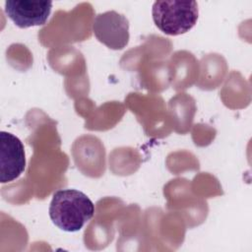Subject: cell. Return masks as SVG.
<instances>
[{"mask_svg": "<svg viewBox=\"0 0 252 252\" xmlns=\"http://www.w3.org/2000/svg\"><path fill=\"white\" fill-rule=\"evenodd\" d=\"M0 181L7 183L24 172L26 154L21 140L9 132H0Z\"/></svg>", "mask_w": 252, "mask_h": 252, "instance_id": "cell-4", "label": "cell"}, {"mask_svg": "<svg viewBox=\"0 0 252 252\" xmlns=\"http://www.w3.org/2000/svg\"><path fill=\"white\" fill-rule=\"evenodd\" d=\"M152 15L163 33L179 35L189 32L197 23L198 4L196 1H156Z\"/></svg>", "mask_w": 252, "mask_h": 252, "instance_id": "cell-2", "label": "cell"}, {"mask_svg": "<svg viewBox=\"0 0 252 252\" xmlns=\"http://www.w3.org/2000/svg\"><path fill=\"white\" fill-rule=\"evenodd\" d=\"M94 215V205L83 192L76 189L56 191L50 202L49 217L61 230H80Z\"/></svg>", "mask_w": 252, "mask_h": 252, "instance_id": "cell-1", "label": "cell"}, {"mask_svg": "<svg viewBox=\"0 0 252 252\" xmlns=\"http://www.w3.org/2000/svg\"><path fill=\"white\" fill-rule=\"evenodd\" d=\"M93 31L97 40L110 49H122L129 42V22L125 16L116 11L96 15Z\"/></svg>", "mask_w": 252, "mask_h": 252, "instance_id": "cell-3", "label": "cell"}, {"mask_svg": "<svg viewBox=\"0 0 252 252\" xmlns=\"http://www.w3.org/2000/svg\"><path fill=\"white\" fill-rule=\"evenodd\" d=\"M52 8V2H32L29 0H8L5 2V13L21 28L27 29L34 26H42L48 20Z\"/></svg>", "mask_w": 252, "mask_h": 252, "instance_id": "cell-5", "label": "cell"}]
</instances>
